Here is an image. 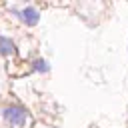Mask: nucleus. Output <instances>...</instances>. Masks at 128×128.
<instances>
[{
    "mask_svg": "<svg viewBox=\"0 0 128 128\" xmlns=\"http://www.w3.org/2000/svg\"><path fill=\"white\" fill-rule=\"evenodd\" d=\"M22 20H24V24H28V26H36L38 24V20H40V14H38V10L36 8H32V6H26L24 10H20V12H16Z\"/></svg>",
    "mask_w": 128,
    "mask_h": 128,
    "instance_id": "obj_2",
    "label": "nucleus"
},
{
    "mask_svg": "<svg viewBox=\"0 0 128 128\" xmlns=\"http://www.w3.org/2000/svg\"><path fill=\"white\" fill-rule=\"evenodd\" d=\"M0 52L2 54H12L14 52V42L6 36H0Z\"/></svg>",
    "mask_w": 128,
    "mask_h": 128,
    "instance_id": "obj_3",
    "label": "nucleus"
},
{
    "mask_svg": "<svg viewBox=\"0 0 128 128\" xmlns=\"http://www.w3.org/2000/svg\"><path fill=\"white\" fill-rule=\"evenodd\" d=\"M34 70H38V72H48L50 66H48L46 60H36V62H34Z\"/></svg>",
    "mask_w": 128,
    "mask_h": 128,
    "instance_id": "obj_4",
    "label": "nucleus"
},
{
    "mask_svg": "<svg viewBox=\"0 0 128 128\" xmlns=\"http://www.w3.org/2000/svg\"><path fill=\"white\" fill-rule=\"evenodd\" d=\"M2 114H4V120L14 128L24 126V122H26V110L20 106H8V108H4Z\"/></svg>",
    "mask_w": 128,
    "mask_h": 128,
    "instance_id": "obj_1",
    "label": "nucleus"
}]
</instances>
